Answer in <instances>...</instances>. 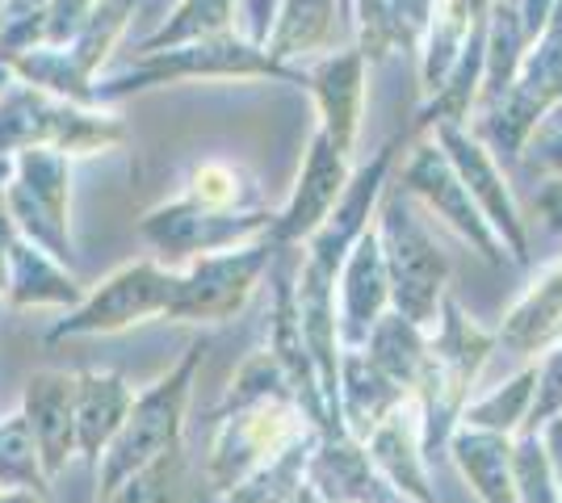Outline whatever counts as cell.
I'll list each match as a JSON object with an SVG mask.
<instances>
[{
    "instance_id": "cell-27",
    "label": "cell",
    "mask_w": 562,
    "mask_h": 503,
    "mask_svg": "<svg viewBox=\"0 0 562 503\" xmlns=\"http://www.w3.org/2000/svg\"><path fill=\"white\" fill-rule=\"evenodd\" d=\"M513 475L520 503H559L554 470H550V457H546V445H538V436L520 441V449L513 454Z\"/></svg>"
},
{
    "instance_id": "cell-22",
    "label": "cell",
    "mask_w": 562,
    "mask_h": 503,
    "mask_svg": "<svg viewBox=\"0 0 562 503\" xmlns=\"http://www.w3.org/2000/svg\"><path fill=\"white\" fill-rule=\"evenodd\" d=\"M366 340H370V361H374L382 374H391L403 390L407 386H420L428 344L420 340V328L412 319L386 315V319H378L374 332L366 335Z\"/></svg>"
},
{
    "instance_id": "cell-8",
    "label": "cell",
    "mask_w": 562,
    "mask_h": 503,
    "mask_svg": "<svg viewBox=\"0 0 562 503\" xmlns=\"http://www.w3.org/2000/svg\"><path fill=\"white\" fill-rule=\"evenodd\" d=\"M345 185H349V156L331 144L328 130H319L303 164V176H299V190H294L290 206H285V215L273 218V227H269L273 231V248L294 240H311L328 222L331 210H336Z\"/></svg>"
},
{
    "instance_id": "cell-29",
    "label": "cell",
    "mask_w": 562,
    "mask_h": 503,
    "mask_svg": "<svg viewBox=\"0 0 562 503\" xmlns=\"http://www.w3.org/2000/svg\"><path fill=\"white\" fill-rule=\"evenodd\" d=\"M541 395L533 399V424H546L550 415H562V348L541 369Z\"/></svg>"
},
{
    "instance_id": "cell-17",
    "label": "cell",
    "mask_w": 562,
    "mask_h": 503,
    "mask_svg": "<svg viewBox=\"0 0 562 503\" xmlns=\"http://www.w3.org/2000/svg\"><path fill=\"white\" fill-rule=\"evenodd\" d=\"M361 64H366L361 50H345V55L324 59L311 72V89H315L319 110H324V130L345 156H352L357 122H361Z\"/></svg>"
},
{
    "instance_id": "cell-30",
    "label": "cell",
    "mask_w": 562,
    "mask_h": 503,
    "mask_svg": "<svg viewBox=\"0 0 562 503\" xmlns=\"http://www.w3.org/2000/svg\"><path fill=\"white\" fill-rule=\"evenodd\" d=\"M541 210H546V218H550V227L562 231V181H554L550 190L541 193Z\"/></svg>"
},
{
    "instance_id": "cell-32",
    "label": "cell",
    "mask_w": 562,
    "mask_h": 503,
    "mask_svg": "<svg viewBox=\"0 0 562 503\" xmlns=\"http://www.w3.org/2000/svg\"><path fill=\"white\" fill-rule=\"evenodd\" d=\"M9 181H13V164L0 156V206H4V193H9Z\"/></svg>"
},
{
    "instance_id": "cell-5",
    "label": "cell",
    "mask_w": 562,
    "mask_h": 503,
    "mask_svg": "<svg viewBox=\"0 0 562 503\" xmlns=\"http://www.w3.org/2000/svg\"><path fill=\"white\" fill-rule=\"evenodd\" d=\"M487 353H492V335L479 332L453 298H441V335L428 344L420 374V386H432V408H428L432 424L424 436V449H437V441H446L449 415L467 399L470 382L479 378Z\"/></svg>"
},
{
    "instance_id": "cell-18",
    "label": "cell",
    "mask_w": 562,
    "mask_h": 503,
    "mask_svg": "<svg viewBox=\"0 0 562 503\" xmlns=\"http://www.w3.org/2000/svg\"><path fill=\"white\" fill-rule=\"evenodd\" d=\"M345 335L349 344H361L374 332L382 302L391 298V277H386V261H382V243L374 231H366L352 243V261L345 273Z\"/></svg>"
},
{
    "instance_id": "cell-4",
    "label": "cell",
    "mask_w": 562,
    "mask_h": 503,
    "mask_svg": "<svg viewBox=\"0 0 562 503\" xmlns=\"http://www.w3.org/2000/svg\"><path fill=\"white\" fill-rule=\"evenodd\" d=\"M177 282L181 277L165 273L160 264H126L114 277H105L64 323H55L47 340L55 344L68 335H110L131 323H143L151 315H168L172 298H177Z\"/></svg>"
},
{
    "instance_id": "cell-1",
    "label": "cell",
    "mask_w": 562,
    "mask_h": 503,
    "mask_svg": "<svg viewBox=\"0 0 562 503\" xmlns=\"http://www.w3.org/2000/svg\"><path fill=\"white\" fill-rule=\"evenodd\" d=\"M202 340L189 344V353L181 357V365L165 374L160 382L151 386L147 395H139L122 428L114 432V441L105 445L101 454V475H97V500L105 491H114L126 475H135L139 466H147L151 457L168 454L181 445V428H186V408L189 395H193V374H198V361H202Z\"/></svg>"
},
{
    "instance_id": "cell-20",
    "label": "cell",
    "mask_w": 562,
    "mask_h": 503,
    "mask_svg": "<svg viewBox=\"0 0 562 503\" xmlns=\"http://www.w3.org/2000/svg\"><path fill=\"white\" fill-rule=\"evenodd\" d=\"M559 335H562V264H554L541 277V286L529 289L525 302L508 315L499 340L513 344L516 353H533V348L559 340Z\"/></svg>"
},
{
    "instance_id": "cell-6",
    "label": "cell",
    "mask_w": 562,
    "mask_h": 503,
    "mask_svg": "<svg viewBox=\"0 0 562 503\" xmlns=\"http://www.w3.org/2000/svg\"><path fill=\"white\" fill-rule=\"evenodd\" d=\"M273 261V243L269 248H244V252H218L202 256L177 282V298L168 315L172 319H232L244 298L252 294L265 264Z\"/></svg>"
},
{
    "instance_id": "cell-26",
    "label": "cell",
    "mask_w": 562,
    "mask_h": 503,
    "mask_svg": "<svg viewBox=\"0 0 562 503\" xmlns=\"http://www.w3.org/2000/svg\"><path fill=\"white\" fill-rule=\"evenodd\" d=\"M533 386H538V369H525V374L513 378L504 390H495L492 399L467 408V424L470 428H487V432H508L516 420L529 411V403H533Z\"/></svg>"
},
{
    "instance_id": "cell-10",
    "label": "cell",
    "mask_w": 562,
    "mask_h": 503,
    "mask_svg": "<svg viewBox=\"0 0 562 503\" xmlns=\"http://www.w3.org/2000/svg\"><path fill=\"white\" fill-rule=\"evenodd\" d=\"M403 185L412 193H420V197H428L470 243H479V252H483L487 261H504V256H499V240L492 236V227L479 218L474 197H470V190L462 185V176H458V168H453V160H449L446 151H437V147H416V156L403 168Z\"/></svg>"
},
{
    "instance_id": "cell-3",
    "label": "cell",
    "mask_w": 562,
    "mask_h": 503,
    "mask_svg": "<svg viewBox=\"0 0 562 503\" xmlns=\"http://www.w3.org/2000/svg\"><path fill=\"white\" fill-rule=\"evenodd\" d=\"M4 206L13 215L18 236L47 248L55 261L71 264L68 240V160L55 147H25L18 176L9 181Z\"/></svg>"
},
{
    "instance_id": "cell-28",
    "label": "cell",
    "mask_w": 562,
    "mask_h": 503,
    "mask_svg": "<svg viewBox=\"0 0 562 503\" xmlns=\"http://www.w3.org/2000/svg\"><path fill=\"white\" fill-rule=\"evenodd\" d=\"M189 197L211 206V210H239L244 197H239V168L232 164H202L193 172V185H189Z\"/></svg>"
},
{
    "instance_id": "cell-23",
    "label": "cell",
    "mask_w": 562,
    "mask_h": 503,
    "mask_svg": "<svg viewBox=\"0 0 562 503\" xmlns=\"http://www.w3.org/2000/svg\"><path fill=\"white\" fill-rule=\"evenodd\" d=\"M0 487H13V491H34L38 500L50 495V479L43 470V457L34 445V432L22 411L0 420Z\"/></svg>"
},
{
    "instance_id": "cell-14",
    "label": "cell",
    "mask_w": 562,
    "mask_h": 503,
    "mask_svg": "<svg viewBox=\"0 0 562 503\" xmlns=\"http://www.w3.org/2000/svg\"><path fill=\"white\" fill-rule=\"evenodd\" d=\"M416 408H403L398 399L395 408L382 415V424L370 432V457L374 466H382V475L395 482V491H403L412 503H437V495L428 491L420 461V441H416Z\"/></svg>"
},
{
    "instance_id": "cell-31",
    "label": "cell",
    "mask_w": 562,
    "mask_h": 503,
    "mask_svg": "<svg viewBox=\"0 0 562 503\" xmlns=\"http://www.w3.org/2000/svg\"><path fill=\"white\" fill-rule=\"evenodd\" d=\"M0 503H43V500H38L34 491H13V487H9V491H0Z\"/></svg>"
},
{
    "instance_id": "cell-2",
    "label": "cell",
    "mask_w": 562,
    "mask_h": 503,
    "mask_svg": "<svg viewBox=\"0 0 562 503\" xmlns=\"http://www.w3.org/2000/svg\"><path fill=\"white\" fill-rule=\"evenodd\" d=\"M382 261L391 277V298L403 319H412L416 328H428L437 319L441 294H446L449 264L441 248L428 240L424 222L412 215L407 197H391L382 210Z\"/></svg>"
},
{
    "instance_id": "cell-19",
    "label": "cell",
    "mask_w": 562,
    "mask_h": 503,
    "mask_svg": "<svg viewBox=\"0 0 562 503\" xmlns=\"http://www.w3.org/2000/svg\"><path fill=\"white\" fill-rule=\"evenodd\" d=\"M453 454H458V466L467 470V479L474 482L483 503H520L513 475V445L504 441V432L467 424L453 436Z\"/></svg>"
},
{
    "instance_id": "cell-11",
    "label": "cell",
    "mask_w": 562,
    "mask_h": 503,
    "mask_svg": "<svg viewBox=\"0 0 562 503\" xmlns=\"http://www.w3.org/2000/svg\"><path fill=\"white\" fill-rule=\"evenodd\" d=\"M441 144H446V156L453 160V168H458V176H462V185L470 190V197L483 202L487 222L504 236V243L513 248L516 261H525V227H520V218H516L513 197H508V190H504V181H499V172H495L492 156H487L479 144H470L453 122H441Z\"/></svg>"
},
{
    "instance_id": "cell-12",
    "label": "cell",
    "mask_w": 562,
    "mask_h": 503,
    "mask_svg": "<svg viewBox=\"0 0 562 503\" xmlns=\"http://www.w3.org/2000/svg\"><path fill=\"white\" fill-rule=\"evenodd\" d=\"M311 482L315 495L328 503H407L395 482L374 475L370 454L352 441H328L311 461Z\"/></svg>"
},
{
    "instance_id": "cell-24",
    "label": "cell",
    "mask_w": 562,
    "mask_h": 503,
    "mask_svg": "<svg viewBox=\"0 0 562 503\" xmlns=\"http://www.w3.org/2000/svg\"><path fill=\"white\" fill-rule=\"evenodd\" d=\"M328 34H331V0H285L269 47H273V55H299V50L328 43Z\"/></svg>"
},
{
    "instance_id": "cell-13",
    "label": "cell",
    "mask_w": 562,
    "mask_h": 503,
    "mask_svg": "<svg viewBox=\"0 0 562 503\" xmlns=\"http://www.w3.org/2000/svg\"><path fill=\"white\" fill-rule=\"evenodd\" d=\"M131 403H135V390L126 386L122 374H110V369L76 374V445L89 461L105 454Z\"/></svg>"
},
{
    "instance_id": "cell-7",
    "label": "cell",
    "mask_w": 562,
    "mask_h": 503,
    "mask_svg": "<svg viewBox=\"0 0 562 503\" xmlns=\"http://www.w3.org/2000/svg\"><path fill=\"white\" fill-rule=\"evenodd\" d=\"M260 227H273V215H227V210H211L193 197H181V202L160 206L143 218V236L172 261L206 256L214 248L244 240Z\"/></svg>"
},
{
    "instance_id": "cell-25",
    "label": "cell",
    "mask_w": 562,
    "mask_h": 503,
    "mask_svg": "<svg viewBox=\"0 0 562 503\" xmlns=\"http://www.w3.org/2000/svg\"><path fill=\"white\" fill-rule=\"evenodd\" d=\"M177 482H181V445L160 457H151L147 466H139L135 475H126L114 491H105L97 503H168L172 491H177Z\"/></svg>"
},
{
    "instance_id": "cell-21",
    "label": "cell",
    "mask_w": 562,
    "mask_h": 503,
    "mask_svg": "<svg viewBox=\"0 0 562 503\" xmlns=\"http://www.w3.org/2000/svg\"><path fill=\"white\" fill-rule=\"evenodd\" d=\"M340 399H345V408H349L357 432H374L378 424H382V415L403 399V386H398L391 374H382L374 361H370V353H366V357L345 361Z\"/></svg>"
},
{
    "instance_id": "cell-16",
    "label": "cell",
    "mask_w": 562,
    "mask_h": 503,
    "mask_svg": "<svg viewBox=\"0 0 562 503\" xmlns=\"http://www.w3.org/2000/svg\"><path fill=\"white\" fill-rule=\"evenodd\" d=\"M257 72L285 76L273 59H260L252 47H239V43H202V47L193 50H172L165 59L147 55V64H143L139 72L131 76V80H122V84H114L110 93L135 89V80H168V76H257Z\"/></svg>"
},
{
    "instance_id": "cell-9",
    "label": "cell",
    "mask_w": 562,
    "mask_h": 503,
    "mask_svg": "<svg viewBox=\"0 0 562 503\" xmlns=\"http://www.w3.org/2000/svg\"><path fill=\"white\" fill-rule=\"evenodd\" d=\"M22 415L30 420L47 479H55L68 466V457L80 454V445H76V374H64V369L34 374L22 390Z\"/></svg>"
},
{
    "instance_id": "cell-15",
    "label": "cell",
    "mask_w": 562,
    "mask_h": 503,
    "mask_svg": "<svg viewBox=\"0 0 562 503\" xmlns=\"http://www.w3.org/2000/svg\"><path fill=\"white\" fill-rule=\"evenodd\" d=\"M59 264L64 261H55L47 248L18 236L9 243V289H4V298L13 307H80L85 289L76 286Z\"/></svg>"
}]
</instances>
